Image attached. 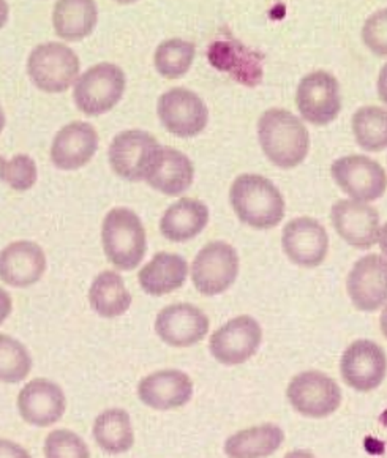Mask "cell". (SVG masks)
Returning <instances> with one entry per match:
<instances>
[{
  "instance_id": "6da1fadb",
  "label": "cell",
  "mask_w": 387,
  "mask_h": 458,
  "mask_svg": "<svg viewBox=\"0 0 387 458\" xmlns=\"http://www.w3.org/2000/svg\"><path fill=\"white\" fill-rule=\"evenodd\" d=\"M258 138L265 157L283 169L299 166L310 148L306 125L286 109H269L259 117Z\"/></svg>"
},
{
  "instance_id": "7a4b0ae2",
  "label": "cell",
  "mask_w": 387,
  "mask_h": 458,
  "mask_svg": "<svg viewBox=\"0 0 387 458\" xmlns=\"http://www.w3.org/2000/svg\"><path fill=\"white\" fill-rule=\"evenodd\" d=\"M230 201L240 222L255 229L275 228L285 216V199L259 174H242L232 182Z\"/></svg>"
},
{
  "instance_id": "3957f363",
  "label": "cell",
  "mask_w": 387,
  "mask_h": 458,
  "mask_svg": "<svg viewBox=\"0 0 387 458\" xmlns=\"http://www.w3.org/2000/svg\"><path fill=\"white\" fill-rule=\"evenodd\" d=\"M103 249L117 269L133 270L146 255V231L133 210L116 208L103 220Z\"/></svg>"
},
{
  "instance_id": "277c9868",
  "label": "cell",
  "mask_w": 387,
  "mask_h": 458,
  "mask_svg": "<svg viewBox=\"0 0 387 458\" xmlns=\"http://www.w3.org/2000/svg\"><path fill=\"white\" fill-rule=\"evenodd\" d=\"M162 148L154 136L143 130H127L109 146V165L117 175L130 182L146 181L156 166Z\"/></svg>"
},
{
  "instance_id": "5b68a950",
  "label": "cell",
  "mask_w": 387,
  "mask_h": 458,
  "mask_svg": "<svg viewBox=\"0 0 387 458\" xmlns=\"http://www.w3.org/2000/svg\"><path fill=\"white\" fill-rule=\"evenodd\" d=\"M28 72L37 88L48 94L70 89L80 73V59L72 47L62 43H43L29 55Z\"/></svg>"
},
{
  "instance_id": "8992f818",
  "label": "cell",
  "mask_w": 387,
  "mask_h": 458,
  "mask_svg": "<svg viewBox=\"0 0 387 458\" xmlns=\"http://www.w3.org/2000/svg\"><path fill=\"white\" fill-rule=\"evenodd\" d=\"M286 397L294 411L310 419L329 418L341 404V389L323 371L307 370L292 377Z\"/></svg>"
},
{
  "instance_id": "52a82bcc",
  "label": "cell",
  "mask_w": 387,
  "mask_h": 458,
  "mask_svg": "<svg viewBox=\"0 0 387 458\" xmlns=\"http://www.w3.org/2000/svg\"><path fill=\"white\" fill-rule=\"evenodd\" d=\"M125 73L114 64L103 62L88 68L76 81L75 103L88 115H100L116 106L125 92Z\"/></svg>"
},
{
  "instance_id": "ba28073f",
  "label": "cell",
  "mask_w": 387,
  "mask_h": 458,
  "mask_svg": "<svg viewBox=\"0 0 387 458\" xmlns=\"http://www.w3.org/2000/svg\"><path fill=\"white\" fill-rule=\"evenodd\" d=\"M238 274V251L226 242L207 243L191 266V280L203 296H218L230 290Z\"/></svg>"
},
{
  "instance_id": "9c48e42d",
  "label": "cell",
  "mask_w": 387,
  "mask_h": 458,
  "mask_svg": "<svg viewBox=\"0 0 387 458\" xmlns=\"http://www.w3.org/2000/svg\"><path fill=\"white\" fill-rule=\"evenodd\" d=\"M263 342V329L248 315L232 318L212 334L209 350L214 359L223 365L245 364L258 352Z\"/></svg>"
},
{
  "instance_id": "30bf717a",
  "label": "cell",
  "mask_w": 387,
  "mask_h": 458,
  "mask_svg": "<svg viewBox=\"0 0 387 458\" xmlns=\"http://www.w3.org/2000/svg\"><path fill=\"white\" fill-rule=\"evenodd\" d=\"M156 113L164 129L179 138L199 135L209 121V111L203 98L184 88L164 92L158 98Z\"/></svg>"
},
{
  "instance_id": "8fae6325",
  "label": "cell",
  "mask_w": 387,
  "mask_h": 458,
  "mask_svg": "<svg viewBox=\"0 0 387 458\" xmlns=\"http://www.w3.org/2000/svg\"><path fill=\"white\" fill-rule=\"evenodd\" d=\"M340 373L345 385L354 391H374L386 377V352L372 340H358L348 346L340 359Z\"/></svg>"
},
{
  "instance_id": "7c38bea8",
  "label": "cell",
  "mask_w": 387,
  "mask_h": 458,
  "mask_svg": "<svg viewBox=\"0 0 387 458\" xmlns=\"http://www.w3.org/2000/svg\"><path fill=\"white\" fill-rule=\"evenodd\" d=\"M332 177L354 201H376L384 195L387 177L378 162L364 156L341 157L332 163Z\"/></svg>"
},
{
  "instance_id": "4fadbf2b",
  "label": "cell",
  "mask_w": 387,
  "mask_h": 458,
  "mask_svg": "<svg viewBox=\"0 0 387 458\" xmlns=\"http://www.w3.org/2000/svg\"><path fill=\"white\" fill-rule=\"evenodd\" d=\"M300 115L313 125H327L341 109L339 81L327 72H313L300 81L296 94Z\"/></svg>"
},
{
  "instance_id": "5bb4252c",
  "label": "cell",
  "mask_w": 387,
  "mask_h": 458,
  "mask_svg": "<svg viewBox=\"0 0 387 458\" xmlns=\"http://www.w3.org/2000/svg\"><path fill=\"white\" fill-rule=\"evenodd\" d=\"M207 59L212 67L230 74L234 81L247 88H255L263 81L265 55L231 37L211 43L207 49Z\"/></svg>"
},
{
  "instance_id": "9a60e30c",
  "label": "cell",
  "mask_w": 387,
  "mask_h": 458,
  "mask_svg": "<svg viewBox=\"0 0 387 458\" xmlns=\"http://www.w3.org/2000/svg\"><path fill=\"white\" fill-rule=\"evenodd\" d=\"M209 318L191 303H174L156 315V332L172 348H189L209 334Z\"/></svg>"
},
{
  "instance_id": "2e32d148",
  "label": "cell",
  "mask_w": 387,
  "mask_h": 458,
  "mask_svg": "<svg viewBox=\"0 0 387 458\" xmlns=\"http://www.w3.org/2000/svg\"><path fill=\"white\" fill-rule=\"evenodd\" d=\"M67 410V398L59 385L37 377L21 389L18 411L22 420L34 427H51L61 420Z\"/></svg>"
},
{
  "instance_id": "e0dca14e",
  "label": "cell",
  "mask_w": 387,
  "mask_h": 458,
  "mask_svg": "<svg viewBox=\"0 0 387 458\" xmlns=\"http://www.w3.org/2000/svg\"><path fill=\"white\" fill-rule=\"evenodd\" d=\"M282 245L292 263L300 267H316L326 259L329 236L320 222L300 216L283 228Z\"/></svg>"
},
{
  "instance_id": "ac0fdd59",
  "label": "cell",
  "mask_w": 387,
  "mask_h": 458,
  "mask_svg": "<svg viewBox=\"0 0 387 458\" xmlns=\"http://www.w3.org/2000/svg\"><path fill=\"white\" fill-rule=\"evenodd\" d=\"M348 296L360 311H376L387 302V259L367 255L354 264L347 280Z\"/></svg>"
},
{
  "instance_id": "d6986e66",
  "label": "cell",
  "mask_w": 387,
  "mask_h": 458,
  "mask_svg": "<svg viewBox=\"0 0 387 458\" xmlns=\"http://www.w3.org/2000/svg\"><path fill=\"white\" fill-rule=\"evenodd\" d=\"M333 228L356 249H372L380 237V216L366 202L340 199L331 210Z\"/></svg>"
},
{
  "instance_id": "ffe728a7",
  "label": "cell",
  "mask_w": 387,
  "mask_h": 458,
  "mask_svg": "<svg viewBox=\"0 0 387 458\" xmlns=\"http://www.w3.org/2000/svg\"><path fill=\"white\" fill-rule=\"evenodd\" d=\"M138 397L156 411L177 410L193 397V381L184 371H154L139 381Z\"/></svg>"
},
{
  "instance_id": "44dd1931",
  "label": "cell",
  "mask_w": 387,
  "mask_h": 458,
  "mask_svg": "<svg viewBox=\"0 0 387 458\" xmlns=\"http://www.w3.org/2000/svg\"><path fill=\"white\" fill-rule=\"evenodd\" d=\"M46 270V255L38 243L20 241L0 251V280L14 288L37 284Z\"/></svg>"
},
{
  "instance_id": "7402d4cb",
  "label": "cell",
  "mask_w": 387,
  "mask_h": 458,
  "mask_svg": "<svg viewBox=\"0 0 387 458\" xmlns=\"http://www.w3.org/2000/svg\"><path fill=\"white\" fill-rule=\"evenodd\" d=\"M97 148V130L88 122H72L55 135L51 158L62 171H75L92 160Z\"/></svg>"
},
{
  "instance_id": "603a6c76",
  "label": "cell",
  "mask_w": 387,
  "mask_h": 458,
  "mask_svg": "<svg viewBox=\"0 0 387 458\" xmlns=\"http://www.w3.org/2000/svg\"><path fill=\"white\" fill-rule=\"evenodd\" d=\"M189 276V264L185 258L174 253H156L149 263L139 270V284L149 296H164L182 288Z\"/></svg>"
},
{
  "instance_id": "cb8c5ba5",
  "label": "cell",
  "mask_w": 387,
  "mask_h": 458,
  "mask_svg": "<svg viewBox=\"0 0 387 458\" xmlns=\"http://www.w3.org/2000/svg\"><path fill=\"white\" fill-rule=\"evenodd\" d=\"M195 169L189 157L177 148H162L156 166L146 181L164 195L179 196L190 189Z\"/></svg>"
},
{
  "instance_id": "d4e9b609",
  "label": "cell",
  "mask_w": 387,
  "mask_h": 458,
  "mask_svg": "<svg viewBox=\"0 0 387 458\" xmlns=\"http://www.w3.org/2000/svg\"><path fill=\"white\" fill-rule=\"evenodd\" d=\"M209 222V209L204 202L182 198L166 209L160 231L171 242H187L197 237Z\"/></svg>"
},
{
  "instance_id": "484cf974",
  "label": "cell",
  "mask_w": 387,
  "mask_h": 458,
  "mask_svg": "<svg viewBox=\"0 0 387 458\" xmlns=\"http://www.w3.org/2000/svg\"><path fill=\"white\" fill-rule=\"evenodd\" d=\"M285 441V431L279 425L263 424L238 431L224 441L228 458H267L279 451Z\"/></svg>"
},
{
  "instance_id": "4316f807",
  "label": "cell",
  "mask_w": 387,
  "mask_h": 458,
  "mask_svg": "<svg viewBox=\"0 0 387 458\" xmlns=\"http://www.w3.org/2000/svg\"><path fill=\"white\" fill-rule=\"evenodd\" d=\"M98 21V10L92 0H61L53 14L55 34L68 41H80L92 34Z\"/></svg>"
},
{
  "instance_id": "83f0119b",
  "label": "cell",
  "mask_w": 387,
  "mask_h": 458,
  "mask_svg": "<svg viewBox=\"0 0 387 458\" xmlns=\"http://www.w3.org/2000/svg\"><path fill=\"white\" fill-rule=\"evenodd\" d=\"M92 435L97 445L109 455H121L135 445V431L129 412L111 408L98 414Z\"/></svg>"
},
{
  "instance_id": "f1b7e54d",
  "label": "cell",
  "mask_w": 387,
  "mask_h": 458,
  "mask_svg": "<svg viewBox=\"0 0 387 458\" xmlns=\"http://www.w3.org/2000/svg\"><path fill=\"white\" fill-rule=\"evenodd\" d=\"M88 302L100 317H122L131 305V294L123 284L122 276L113 270H106L97 276L90 286Z\"/></svg>"
},
{
  "instance_id": "f546056e",
  "label": "cell",
  "mask_w": 387,
  "mask_h": 458,
  "mask_svg": "<svg viewBox=\"0 0 387 458\" xmlns=\"http://www.w3.org/2000/svg\"><path fill=\"white\" fill-rule=\"evenodd\" d=\"M354 138L367 152H380L387 148V109L364 106L353 115Z\"/></svg>"
},
{
  "instance_id": "4dcf8cb0",
  "label": "cell",
  "mask_w": 387,
  "mask_h": 458,
  "mask_svg": "<svg viewBox=\"0 0 387 458\" xmlns=\"http://www.w3.org/2000/svg\"><path fill=\"white\" fill-rule=\"evenodd\" d=\"M197 47L190 41L172 38L160 43L156 51V68L166 80L182 78L190 70Z\"/></svg>"
},
{
  "instance_id": "1f68e13d",
  "label": "cell",
  "mask_w": 387,
  "mask_h": 458,
  "mask_svg": "<svg viewBox=\"0 0 387 458\" xmlns=\"http://www.w3.org/2000/svg\"><path fill=\"white\" fill-rule=\"evenodd\" d=\"M32 370L28 348L16 338L0 334V383L16 385L24 381Z\"/></svg>"
},
{
  "instance_id": "d6a6232c",
  "label": "cell",
  "mask_w": 387,
  "mask_h": 458,
  "mask_svg": "<svg viewBox=\"0 0 387 458\" xmlns=\"http://www.w3.org/2000/svg\"><path fill=\"white\" fill-rule=\"evenodd\" d=\"M0 179L16 191H26L37 182V165L29 156H16L12 160L0 157Z\"/></svg>"
},
{
  "instance_id": "836d02e7",
  "label": "cell",
  "mask_w": 387,
  "mask_h": 458,
  "mask_svg": "<svg viewBox=\"0 0 387 458\" xmlns=\"http://www.w3.org/2000/svg\"><path fill=\"white\" fill-rule=\"evenodd\" d=\"M46 458H90L88 447L75 431L61 428L49 433L45 439Z\"/></svg>"
},
{
  "instance_id": "e575fe53",
  "label": "cell",
  "mask_w": 387,
  "mask_h": 458,
  "mask_svg": "<svg viewBox=\"0 0 387 458\" xmlns=\"http://www.w3.org/2000/svg\"><path fill=\"white\" fill-rule=\"evenodd\" d=\"M362 40L366 47L380 57L387 55V8L374 12L362 28Z\"/></svg>"
},
{
  "instance_id": "d590c367",
  "label": "cell",
  "mask_w": 387,
  "mask_h": 458,
  "mask_svg": "<svg viewBox=\"0 0 387 458\" xmlns=\"http://www.w3.org/2000/svg\"><path fill=\"white\" fill-rule=\"evenodd\" d=\"M0 458H32L22 445L10 439H0Z\"/></svg>"
},
{
  "instance_id": "8d00e7d4",
  "label": "cell",
  "mask_w": 387,
  "mask_h": 458,
  "mask_svg": "<svg viewBox=\"0 0 387 458\" xmlns=\"http://www.w3.org/2000/svg\"><path fill=\"white\" fill-rule=\"evenodd\" d=\"M13 309V302L12 297L8 294L7 291L0 288V324L4 323Z\"/></svg>"
},
{
  "instance_id": "74e56055",
  "label": "cell",
  "mask_w": 387,
  "mask_h": 458,
  "mask_svg": "<svg viewBox=\"0 0 387 458\" xmlns=\"http://www.w3.org/2000/svg\"><path fill=\"white\" fill-rule=\"evenodd\" d=\"M378 95H380L381 101L387 105V64L384 67L381 68L380 76H378Z\"/></svg>"
},
{
  "instance_id": "f35d334b",
  "label": "cell",
  "mask_w": 387,
  "mask_h": 458,
  "mask_svg": "<svg viewBox=\"0 0 387 458\" xmlns=\"http://www.w3.org/2000/svg\"><path fill=\"white\" fill-rule=\"evenodd\" d=\"M8 20V4L0 0V29L5 26V22Z\"/></svg>"
},
{
  "instance_id": "ab89813d",
  "label": "cell",
  "mask_w": 387,
  "mask_h": 458,
  "mask_svg": "<svg viewBox=\"0 0 387 458\" xmlns=\"http://www.w3.org/2000/svg\"><path fill=\"white\" fill-rule=\"evenodd\" d=\"M285 458H316L313 455L312 452L302 451V449H298V451L288 452L286 454Z\"/></svg>"
},
{
  "instance_id": "60d3db41",
  "label": "cell",
  "mask_w": 387,
  "mask_h": 458,
  "mask_svg": "<svg viewBox=\"0 0 387 458\" xmlns=\"http://www.w3.org/2000/svg\"><path fill=\"white\" fill-rule=\"evenodd\" d=\"M378 242H380L381 250H383V253L387 257V223L383 226V229L380 231V237H378Z\"/></svg>"
},
{
  "instance_id": "b9f144b4",
  "label": "cell",
  "mask_w": 387,
  "mask_h": 458,
  "mask_svg": "<svg viewBox=\"0 0 387 458\" xmlns=\"http://www.w3.org/2000/svg\"><path fill=\"white\" fill-rule=\"evenodd\" d=\"M380 326L383 335L387 338V305L383 309V311H381Z\"/></svg>"
},
{
  "instance_id": "7bdbcfd3",
  "label": "cell",
  "mask_w": 387,
  "mask_h": 458,
  "mask_svg": "<svg viewBox=\"0 0 387 458\" xmlns=\"http://www.w3.org/2000/svg\"><path fill=\"white\" fill-rule=\"evenodd\" d=\"M5 129V114H4V109L0 106V133Z\"/></svg>"
}]
</instances>
